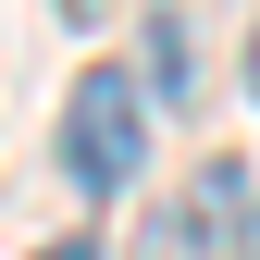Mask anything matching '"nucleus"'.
<instances>
[{
    "label": "nucleus",
    "instance_id": "7ed1b4c3",
    "mask_svg": "<svg viewBox=\"0 0 260 260\" xmlns=\"http://www.w3.org/2000/svg\"><path fill=\"white\" fill-rule=\"evenodd\" d=\"M236 260H260V199H248V211H236Z\"/></svg>",
    "mask_w": 260,
    "mask_h": 260
},
{
    "label": "nucleus",
    "instance_id": "f257e3e1",
    "mask_svg": "<svg viewBox=\"0 0 260 260\" xmlns=\"http://www.w3.org/2000/svg\"><path fill=\"white\" fill-rule=\"evenodd\" d=\"M137 161H149V87L124 75V62H87V75H75V100H62V174L112 199Z\"/></svg>",
    "mask_w": 260,
    "mask_h": 260
},
{
    "label": "nucleus",
    "instance_id": "20e7f679",
    "mask_svg": "<svg viewBox=\"0 0 260 260\" xmlns=\"http://www.w3.org/2000/svg\"><path fill=\"white\" fill-rule=\"evenodd\" d=\"M38 260H100V248H87V236H62V248H38Z\"/></svg>",
    "mask_w": 260,
    "mask_h": 260
},
{
    "label": "nucleus",
    "instance_id": "423d86ee",
    "mask_svg": "<svg viewBox=\"0 0 260 260\" xmlns=\"http://www.w3.org/2000/svg\"><path fill=\"white\" fill-rule=\"evenodd\" d=\"M75 13H87V0H75Z\"/></svg>",
    "mask_w": 260,
    "mask_h": 260
},
{
    "label": "nucleus",
    "instance_id": "f03ea898",
    "mask_svg": "<svg viewBox=\"0 0 260 260\" xmlns=\"http://www.w3.org/2000/svg\"><path fill=\"white\" fill-rule=\"evenodd\" d=\"M124 260H211V236H199V211H149Z\"/></svg>",
    "mask_w": 260,
    "mask_h": 260
},
{
    "label": "nucleus",
    "instance_id": "39448f33",
    "mask_svg": "<svg viewBox=\"0 0 260 260\" xmlns=\"http://www.w3.org/2000/svg\"><path fill=\"white\" fill-rule=\"evenodd\" d=\"M248 100H260V25H248Z\"/></svg>",
    "mask_w": 260,
    "mask_h": 260
}]
</instances>
